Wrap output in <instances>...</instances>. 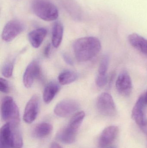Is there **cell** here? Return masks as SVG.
<instances>
[{
  "label": "cell",
  "mask_w": 147,
  "mask_h": 148,
  "mask_svg": "<svg viewBox=\"0 0 147 148\" xmlns=\"http://www.w3.org/2000/svg\"><path fill=\"white\" fill-rule=\"evenodd\" d=\"M75 57L79 62H86L92 59L100 52L101 43L96 37H83L77 39L73 43Z\"/></svg>",
  "instance_id": "1"
},
{
  "label": "cell",
  "mask_w": 147,
  "mask_h": 148,
  "mask_svg": "<svg viewBox=\"0 0 147 148\" xmlns=\"http://www.w3.org/2000/svg\"><path fill=\"white\" fill-rule=\"evenodd\" d=\"M32 8L35 14L44 21H51L58 17V8L48 0H33Z\"/></svg>",
  "instance_id": "2"
},
{
  "label": "cell",
  "mask_w": 147,
  "mask_h": 148,
  "mask_svg": "<svg viewBox=\"0 0 147 148\" xmlns=\"http://www.w3.org/2000/svg\"><path fill=\"white\" fill-rule=\"evenodd\" d=\"M1 115L3 121L12 124H19L20 113L18 106L11 97H4L1 102Z\"/></svg>",
  "instance_id": "3"
},
{
  "label": "cell",
  "mask_w": 147,
  "mask_h": 148,
  "mask_svg": "<svg viewBox=\"0 0 147 148\" xmlns=\"http://www.w3.org/2000/svg\"><path fill=\"white\" fill-rule=\"evenodd\" d=\"M97 108L98 112L103 115L112 116L116 114V107L110 94L106 92L101 94L98 98Z\"/></svg>",
  "instance_id": "4"
},
{
  "label": "cell",
  "mask_w": 147,
  "mask_h": 148,
  "mask_svg": "<svg viewBox=\"0 0 147 148\" xmlns=\"http://www.w3.org/2000/svg\"><path fill=\"white\" fill-rule=\"evenodd\" d=\"M25 29L24 23L17 20L9 21L4 26L2 33V39L9 42L15 39Z\"/></svg>",
  "instance_id": "5"
},
{
  "label": "cell",
  "mask_w": 147,
  "mask_h": 148,
  "mask_svg": "<svg viewBox=\"0 0 147 148\" xmlns=\"http://www.w3.org/2000/svg\"><path fill=\"white\" fill-rule=\"evenodd\" d=\"M79 107L78 103L75 100H64L56 105L54 108V113L60 117H67L76 112Z\"/></svg>",
  "instance_id": "6"
},
{
  "label": "cell",
  "mask_w": 147,
  "mask_h": 148,
  "mask_svg": "<svg viewBox=\"0 0 147 148\" xmlns=\"http://www.w3.org/2000/svg\"><path fill=\"white\" fill-rule=\"evenodd\" d=\"M39 98L34 95L28 101L25 107L23 119L27 123H31L36 119L39 108Z\"/></svg>",
  "instance_id": "7"
},
{
  "label": "cell",
  "mask_w": 147,
  "mask_h": 148,
  "mask_svg": "<svg viewBox=\"0 0 147 148\" xmlns=\"http://www.w3.org/2000/svg\"><path fill=\"white\" fill-rule=\"evenodd\" d=\"M146 106L144 102V95H142L132 110V118L140 128L147 125V118L145 113V108Z\"/></svg>",
  "instance_id": "8"
},
{
  "label": "cell",
  "mask_w": 147,
  "mask_h": 148,
  "mask_svg": "<svg viewBox=\"0 0 147 148\" xmlns=\"http://www.w3.org/2000/svg\"><path fill=\"white\" fill-rule=\"evenodd\" d=\"M116 87L119 94L124 96H128L132 92L133 85L132 80L129 74L126 71H123L118 76Z\"/></svg>",
  "instance_id": "9"
},
{
  "label": "cell",
  "mask_w": 147,
  "mask_h": 148,
  "mask_svg": "<svg viewBox=\"0 0 147 148\" xmlns=\"http://www.w3.org/2000/svg\"><path fill=\"white\" fill-rule=\"evenodd\" d=\"M40 73V68L39 63L35 61L32 62L26 68L23 76L24 86L28 88H31Z\"/></svg>",
  "instance_id": "10"
},
{
  "label": "cell",
  "mask_w": 147,
  "mask_h": 148,
  "mask_svg": "<svg viewBox=\"0 0 147 148\" xmlns=\"http://www.w3.org/2000/svg\"><path fill=\"white\" fill-rule=\"evenodd\" d=\"M119 129L116 126H109L104 129L99 138V146L106 147L111 144L117 137Z\"/></svg>",
  "instance_id": "11"
},
{
  "label": "cell",
  "mask_w": 147,
  "mask_h": 148,
  "mask_svg": "<svg viewBox=\"0 0 147 148\" xmlns=\"http://www.w3.org/2000/svg\"><path fill=\"white\" fill-rule=\"evenodd\" d=\"M47 31L45 28L36 29L29 32L28 39L31 45L35 48H38L42 44L46 36Z\"/></svg>",
  "instance_id": "12"
},
{
  "label": "cell",
  "mask_w": 147,
  "mask_h": 148,
  "mask_svg": "<svg viewBox=\"0 0 147 148\" xmlns=\"http://www.w3.org/2000/svg\"><path fill=\"white\" fill-rule=\"evenodd\" d=\"M128 40L133 47L147 56V40L138 34H133L128 36Z\"/></svg>",
  "instance_id": "13"
},
{
  "label": "cell",
  "mask_w": 147,
  "mask_h": 148,
  "mask_svg": "<svg viewBox=\"0 0 147 148\" xmlns=\"http://www.w3.org/2000/svg\"><path fill=\"white\" fill-rule=\"evenodd\" d=\"M77 131H74L67 126L59 131L57 135L58 140L66 144H71L75 142Z\"/></svg>",
  "instance_id": "14"
},
{
  "label": "cell",
  "mask_w": 147,
  "mask_h": 148,
  "mask_svg": "<svg viewBox=\"0 0 147 148\" xmlns=\"http://www.w3.org/2000/svg\"><path fill=\"white\" fill-rule=\"evenodd\" d=\"M10 124V135L13 148H22L23 140L19 127V124Z\"/></svg>",
  "instance_id": "15"
},
{
  "label": "cell",
  "mask_w": 147,
  "mask_h": 148,
  "mask_svg": "<svg viewBox=\"0 0 147 148\" xmlns=\"http://www.w3.org/2000/svg\"><path fill=\"white\" fill-rule=\"evenodd\" d=\"M0 148H13L10 135V124L7 123L1 128Z\"/></svg>",
  "instance_id": "16"
},
{
  "label": "cell",
  "mask_w": 147,
  "mask_h": 148,
  "mask_svg": "<svg viewBox=\"0 0 147 148\" xmlns=\"http://www.w3.org/2000/svg\"><path fill=\"white\" fill-rule=\"evenodd\" d=\"M64 27L61 23L56 22L54 24L52 32V43L55 48L59 47L63 40Z\"/></svg>",
  "instance_id": "17"
},
{
  "label": "cell",
  "mask_w": 147,
  "mask_h": 148,
  "mask_svg": "<svg viewBox=\"0 0 147 148\" xmlns=\"http://www.w3.org/2000/svg\"><path fill=\"white\" fill-rule=\"evenodd\" d=\"M60 87L58 83L51 82L48 84L44 90L43 98L45 103L51 102L59 91Z\"/></svg>",
  "instance_id": "18"
},
{
  "label": "cell",
  "mask_w": 147,
  "mask_h": 148,
  "mask_svg": "<svg viewBox=\"0 0 147 148\" xmlns=\"http://www.w3.org/2000/svg\"><path fill=\"white\" fill-rule=\"evenodd\" d=\"M52 130V126L50 123H42L36 125L34 130V134L38 138H43L49 135Z\"/></svg>",
  "instance_id": "19"
},
{
  "label": "cell",
  "mask_w": 147,
  "mask_h": 148,
  "mask_svg": "<svg viewBox=\"0 0 147 148\" xmlns=\"http://www.w3.org/2000/svg\"><path fill=\"white\" fill-rule=\"evenodd\" d=\"M77 77V75L75 72L70 70H66L60 74L58 80L60 84L66 85L75 82Z\"/></svg>",
  "instance_id": "20"
},
{
  "label": "cell",
  "mask_w": 147,
  "mask_h": 148,
  "mask_svg": "<svg viewBox=\"0 0 147 148\" xmlns=\"http://www.w3.org/2000/svg\"><path fill=\"white\" fill-rule=\"evenodd\" d=\"M85 116V113L83 111H79L75 114L71 119L68 127L72 130L77 131L82 124Z\"/></svg>",
  "instance_id": "21"
},
{
  "label": "cell",
  "mask_w": 147,
  "mask_h": 148,
  "mask_svg": "<svg viewBox=\"0 0 147 148\" xmlns=\"http://www.w3.org/2000/svg\"><path fill=\"white\" fill-rule=\"evenodd\" d=\"M109 65V58L107 55H105L102 58L98 68V74L104 75L107 74Z\"/></svg>",
  "instance_id": "22"
},
{
  "label": "cell",
  "mask_w": 147,
  "mask_h": 148,
  "mask_svg": "<svg viewBox=\"0 0 147 148\" xmlns=\"http://www.w3.org/2000/svg\"><path fill=\"white\" fill-rule=\"evenodd\" d=\"M14 70V65L11 62H8L3 65L1 69V74L5 77L9 78L12 76Z\"/></svg>",
  "instance_id": "23"
},
{
  "label": "cell",
  "mask_w": 147,
  "mask_h": 148,
  "mask_svg": "<svg viewBox=\"0 0 147 148\" xmlns=\"http://www.w3.org/2000/svg\"><path fill=\"white\" fill-rule=\"evenodd\" d=\"M108 82V76L107 74L104 75H99L96 79V84L98 87L102 88L104 87Z\"/></svg>",
  "instance_id": "24"
},
{
  "label": "cell",
  "mask_w": 147,
  "mask_h": 148,
  "mask_svg": "<svg viewBox=\"0 0 147 148\" xmlns=\"http://www.w3.org/2000/svg\"><path fill=\"white\" fill-rule=\"evenodd\" d=\"M0 90L3 93H7L9 91V86L7 82L2 77L0 78Z\"/></svg>",
  "instance_id": "25"
},
{
  "label": "cell",
  "mask_w": 147,
  "mask_h": 148,
  "mask_svg": "<svg viewBox=\"0 0 147 148\" xmlns=\"http://www.w3.org/2000/svg\"><path fill=\"white\" fill-rule=\"evenodd\" d=\"M63 56L64 60L66 63L70 65H72L73 64V62H72V60L68 55L66 54H63Z\"/></svg>",
  "instance_id": "26"
},
{
  "label": "cell",
  "mask_w": 147,
  "mask_h": 148,
  "mask_svg": "<svg viewBox=\"0 0 147 148\" xmlns=\"http://www.w3.org/2000/svg\"><path fill=\"white\" fill-rule=\"evenodd\" d=\"M51 45L50 44H47L44 49V53L45 56L47 57H49L50 54V52H51Z\"/></svg>",
  "instance_id": "27"
},
{
  "label": "cell",
  "mask_w": 147,
  "mask_h": 148,
  "mask_svg": "<svg viewBox=\"0 0 147 148\" xmlns=\"http://www.w3.org/2000/svg\"><path fill=\"white\" fill-rule=\"evenodd\" d=\"M50 148H62V147L58 143H53L51 145Z\"/></svg>",
  "instance_id": "28"
},
{
  "label": "cell",
  "mask_w": 147,
  "mask_h": 148,
  "mask_svg": "<svg viewBox=\"0 0 147 148\" xmlns=\"http://www.w3.org/2000/svg\"><path fill=\"white\" fill-rule=\"evenodd\" d=\"M144 102L146 105H147V91L145 94H144Z\"/></svg>",
  "instance_id": "29"
},
{
  "label": "cell",
  "mask_w": 147,
  "mask_h": 148,
  "mask_svg": "<svg viewBox=\"0 0 147 148\" xmlns=\"http://www.w3.org/2000/svg\"><path fill=\"white\" fill-rule=\"evenodd\" d=\"M106 148H115L113 147H107Z\"/></svg>",
  "instance_id": "30"
}]
</instances>
